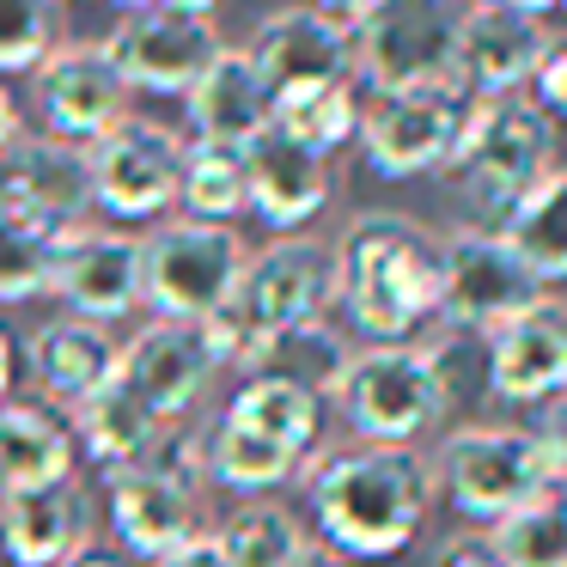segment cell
Returning <instances> with one entry per match:
<instances>
[{"instance_id":"44dd1931","label":"cell","mask_w":567,"mask_h":567,"mask_svg":"<svg viewBox=\"0 0 567 567\" xmlns=\"http://www.w3.org/2000/svg\"><path fill=\"white\" fill-rule=\"evenodd\" d=\"M245 177H250V214L262 226H275V238H293L299 226H311L336 189L330 159L275 123L245 147Z\"/></svg>"},{"instance_id":"484cf974","label":"cell","mask_w":567,"mask_h":567,"mask_svg":"<svg viewBox=\"0 0 567 567\" xmlns=\"http://www.w3.org/2000/svg\"><path fill=\"white\" fill-rule=\"evenodd\" d=\"M226 421L262 433V440H275L281 452H293L299 464H306V457L318 452V440H323V391H311L306 379L269 367V372H257V379H245L233 391Z\"/></svg>"},{"instance_id":"e575fe53","label":"cell","mask_w":567,"mask_h":567,"mask_svg":"<svg viewBox=\"0 0 567 567\" xmlns=\"http://www.w3.org/2000/svg\"><path fill=\"white\" fill-rule=\"evenodd\" d=\"M50 250H55L50 233L0 208V306H25V299L50 293Z\"/></svg>"},{"instance_id":"8fae6325","label":"cell","mask_w":567,"mask_h":567,"mask_svg":"<svg viewBox=\"0 0 567 567\" xmlns=\"http://www.w3.org/2000/svg\"><path fill=\"white\" fill-rule=\"evenodd\" d=\"M86 172H92V214L153 220V214L177 208L184 141L153 116H123L111 135L86 147Z\"/></svg>"},{"instance_id":"1f68e13d","label":"cell","mask_w":567,"mask_h":567,"mask_svg":"<svg viewBox=\"0 0 567 567\" xmlns=\"http://www.w3.org/2000/svg\"><path fill=\"white\" fill-rule=\"evenodd\" d=\"M360 123H367V99H360V80H342V86H318L299 92V99L275 104V128H287L293 141H306L311 153L330 159L336 147L360 141Z\"/></svg>"},{"instance_id":"4fadbf2b","label":"cell","mask_w":567,"mask_h":567,"mask_svg":"<svg viewBox=\"0 0 567 567\" xmlns=\"http://www.w3.org/2000/svg\"><path fill=\"white\" fill-rule=\"evenodd\" d=\"M543 299V281L525 269L513 245L501 233L482 226H457L445 238V281H440V318L452 330H482L494 336L506 318H518L525 306Z\"/></svg>"},{"instance_id":"6da1fadb","label":"cell","mask_w":567,"mask_h":567,"mask_svg":"<svg viewBox=\"0 0 567 567\" xmlns=\"http://www.w3.org/2000/svg\"><path fill=\"white\" fill-rule=\"evenodd\" d=\"M306 506L318 543L348 561H391L421 537L433 506V470L409 445H342L306 470Z\"/></svg>"},{"instance_id":"f6af8a7d","label":"cell","mask_w":567,"mask_h":567,"mask_svg":"<svg viewBox=\"0 0 567 567\" xmlns=\"http://www.w3.org/2000/svg\"><path fill=\"white\" fill-rule=\"evenodd\" d=\"M501 7H513V13H530V19H543L549 7H561V0H501Z\"/></svg>"},{"instance_id":"8d00e7d4","label":"cell","mask_w":567,"mask_h":567,"mask_svg":"<svg viewBox=\"0 0 567 567\" xmlns=\"http://www.w3.org/2000/svg\"><path fill=\"white\" fill-rule=\"evenodd\" d=\"M530 104H537L543 116H561L567 123V43H549V55H543L537 80H530Z\"/></svg>"},{"instance_id":"d590c367","label":"cell","mask_w":567,"mask_h":567,"mask_svg":"<svg viewBox=\"0 0 567 567\" xmlns=\"http://www.w3.org/2000/svg\"><path fill=\"white\" fill-rule=\"evenodd\" d=\"M196 330H202V342H208L214 367L238 372V379H257V372H269V367H275V348H281L269 330H262V323L245 318V306H238V299H226V306L214 311L208 323H196Z\"/></svg>"},{"instance_id":"9c48e42d","label":"cell","mask_w":567,"mask_h":567,"mask_svg":"<svg viewBox=\"0 0 567 567\" xmlns=\"http://www.w3.org/2000/svg\"><path fill=\"white\" fill-rule=\"evenodd\" d=\"M470 99L464 86H421V92H391V99L367 104V123H360V153H367L372 177H427V172H452L457 141L470 128Z\"/></svg>"},{"instance_id":"b9f144b4","label":"cell","mask_w":567,"mask_h":567,"mask_svg":"<svg viewBox=\"0 0 567 567\" xmlns=\"http://www.w3.org/2000/svg\"><path fill=\"white\" fill-rule=\"evenodd\" d=\"M214 7L220 0H123V13H208L214 19Z\"/></svg>"},{"instance_id":"7bdbcfd3","label":"cell","mask_w":567,"mask_h":567,"mask_svg":"<svg viewBox=\"0 0 567 567\" xmlns=\"http://www.w3.org/2000/svg\"><path fill=\"white\" fill-rule=\"evenodd\" d=\"M13 372H19V348H13V336L0 330V403L13 396Z\"/></svg>"},{"instance_id":"603a6c76","label":"cell","mask_w":567,"mask_h":567,"mask_svg":"<svg viewBox=\"0 0 567 567\" xmlns=\"http://www.w3.org/2000/svg\"><path fill=\"white\" fill-rule=\"evenodd\" d=\"M116 354L123 342L86 318H50L25 336V372L38 396L55 409H80L92 391H104L116 379Z\"/></svg>"},{"instance_id":"5b68a950","label":"cell","mask_w":567,"mask_h":567,"mask_svg":"<svg viewBox=\"0 0 567 567\" xmlns=\"http://www.w3.org/2000/svg\"><path fill=\"white\" fill-rule=\"evenodd\" d=\"M202 433L189 421L159 433L153 457L104 476V506H111V530L123 555L135 561H165L202 530Z\"/></svg>"},{"instance_id":"cb8c5ba5","label":"cell","mask_w":567,"mask_h":567,"mask_svg":"<svg viewBox=\"0 0 567 567\" xmlns=\"http://www.w3.org/2000/svg\"><path fill=\"white\" fill-rule=\"evenodd\" d=\"M184 111H189L196 141H220V147H250V141L275 123V99H269V86H262L257 62H250L245 50H233V43H226L208 74L189 86Z\"/></svg>"},{"instance_id":"c3c4849f","label":"cell","mask_w":567,"mask_h":567,"mask_svg":"<svg viewBox=\"0 0 567 567\" xmlns=\"http://www.w3.org/2000/svg\"><path fill=\"white\" fill-rule=\"evenodd\" d=\"M561 501H567V470H561Z\"/></svg>"},{"instance_id":"d4e9b609","label":"cell","mask_w":567,"mask_h":567,"mask_svg":"<svg viewBox=\"0 0 567 567\" xmlns=\"http://www.w3.org/2000/svg\"><path fill=\"white\" fill-rule=\"evenodd\" d=\"M80 445L62 409L50 403H0V494H31L74 482Z\"/></svg>"},{"instance_id":"f35d334b","label":"cell","mask_w":567,"mask_h":567,"mask_svg":"<svg viewBox=\"0 0 567 567\" xmlns=\"http://www.w3.org/2000/svg\"><path fill=\"white\" fill-rule=\"evenodd\" d=\"M153 567H226V555H220V537H214V530H196L184 549H172L165 561H153Z\"/></svg>"},{"instance_id":"d6a6232c","label":"cell","mask_w":567,"mask_h":567,"mask_svg":"<svg viewBox=\"0 0 567 567\" xmlns=\"http://www.w3.org/2000/svg\"><path fill=\"white\" fill-rule=\"evenodd\" d=\"M494 549L506 567H567V501L561 482L549 494H537L530 506L506 513L501 525H488Z\"/></svg>"},{"instance_id":"2e32d148","label":"cell","mask_w":567,"mask_h":567,"mask_svg":"<svg viewBox=\"0 0 567 567\" xmlns=\"http://www.w3.org/2000/svg\"><path fill=\"white\" fill-rule=\"evenodd\" d=\"M245 55L257 62V74H262L275 104L354 80V31L311 13V7H275L257 25V38L245 43Z\"/></svg>"},{"instance_id":"f546056e","label":"cell","mask_w":567,"mask_h":567,"mask_svg":"<svg viewBox=\"0 0 567 567\" xmlns=\"http://www.w3.org/2000/svg\"><path fill=\"white\" fill-rule=\"evenodd\" d=\"M501 238L525 257V269L543 287L567 281V165H555L537 189L513 208V220L501 226Z\"/></svg>"},{"instance_id":"7c38bea8","label":"cell","mask_w":567,"mask_h":567,"mask_svg":"<svg viewBox=\"0 0 567 567\" xmlns=\"http://www.w3.org/2000/svg\"><path fill=\"white\" fill-rule=\"evenodd\" d=\"M238 306L275 342L323 323V311L336 306V245H323L311 233L269 238L262 250H250L245 281H238Z\"/></svg>"},{"instance_id":"4316f807","label":"cell","mask_w":567,"mask_h":567,"mask_svg":"<svg viewBox=\"0 0 567 567\" xmlns=\"http://www.w3.org/2000/svg\"><path fill=\"white\" fill-rule=\"evenodd\" d=\"M68 427H74L80 457H86V464H99L104 476H116V470L153 457L165 421L153 415V409H141L135 396L123 391V379H111L104 391H92L80 409H68Z\"/></svg>"},{"instance_id":"7402d4cb","label":"cell","mask_w":567,"mask_h":567,"mask_svg":"<svg viewBox=\"0 0 567 567\" xmlns=\"http://www.w3.org/2000/svg\"><path fill=\"white\" fill-rule=\"evenodd\" d=\"M0 549L13 567H74L92 549V494L80 482L0 494Z\"/></svg>"},{"instance_id":"83f0119b","label":"cell","mask_w":567,"mask_h":567,"mask_svg":"<svg viewBox=\"0 0 567 567\" xmlns=\"http://www.w3.org/2000/svg\"><path fill=\"white\" fill-rule=\"evenodd\" d=\"M202 470H208L220 488L245 494V501H269L275 488H287V482L299 476V457L281 452L275 440H262V433L238 427V421H208L202 427Z\"/></svg>"},{"instance_id":"ac0fdd59","label":"cell","mask_w":567,"mask_h":567,"mask_svg":"<svg viewBox=\"0 0 567 567\" xmlns=\"http://www.w3.org/2000/svg\"><path fill=\"white\" fill-rule=\"evenodd\" d=\"M0 208L25 226L62 238L92 220V172L86 147H68L55 135H25L0 159Z\"/></svg>"},{"instance_id":"8992f818","label":"cell","mask_w":567,"mask_h":567,"mask_svg":"<svg viewBox=\"0 0 567 567\" xmlns=\"http://www.w3.org/2000/svg\"><path fill=\"white\" fill-rule=\"evenodd\" d=\"M330 403L360 445H415L445 415V367L421 342L348 348L342 372L330 379Z\"/></svg>"},{"instance_id":"7a4b0ae2","label":"cell","mask_w":567,"mask_h":567,"mask_svg":"<svg viewBox=\"0 0 567 567\" xmlns=\"http://www.w3.org/2000/svg\"><path fill=\"white\" fill-rule=\"evenodd\" d=\"M445 238L396 208H367L336 238V306L367 342H415L440 318Z\"/></svg>"},{"instance_id":"ffe728a7","label":"cell","mask_w":567,"mask_h":567,"mask_svg":"<svg viewBox=\"0 0 567 567\" xmlns=\"http://www.w3.org/2000/svg\"><path fill=\"white\" fill-rule=\"evenodd\" d=\"M488 391L501 403L537 409L567 396V299L543 293L488 336Z\"/></svg>"},{"instance_id":"ab89813d","label":"cell","mask_w":567,"mask_h":567,"mask_svg":"<svg viewBox=\"0 0 567 567\" xmlns=\"http://www.w3.org/2000/svg\"><path fill=\"white\" fill-rule=\"evenodd\" d=\"M25 141V116H19V99H13V86L0 80V159Z\"/></svg>"},{"instance_id":"9a60e30c","label":"cell","mask_w":567,"mask_h":567,"mask_svg":"<svg viewBox=\"0 0 567 567\" xmlns=\"http://www.w3.org/2000/svg\"><path fill=\"white\" fill-rule=\"evenodd\" d=\"M31 104H38L43 135L68 141V147H92L128 116V86L104 43H62L31 74Z\"/></svg>"},{"instance_id":"5bb4252c","label":"cell","mask_w":567,"mask_h":567,"mask_svg":"<svg viewBox=\"0 0 567 567\" xmlns=\"http://www.w3.org/2000/svg\"><path fill=\"white\" fill-rule=\"evenodd\" d=\"M104 50H111L128 92L189 99V86L214 68L226 38L208 13H123Z\"/></svg>"},{"instance_id":"ba28073f","label":"cell","mask_w":567,"mask_h":567,"mask_svg":"<svg viewBox=\"0 0 567 567\" xmlns=\"http://www.w3.org/2000/svg\"><path fill=\"white\" fill-rule=\"evenodd\" d=\"M147 250V306L165 323H208L226 299H238L250 245L238 226L165 220L141 238Z\"/></svg>"},{"instance_id":"3957f363","label":"cell","mask_w":567,"mask_h":567,"mask_svg":"<svg viewBox=\"0 0 567 567\" xmlns=\"http://www.w3.org/2000/svg\"><path fill=\"white\" fill-rule=\"evenodd\" d=\"M452 172L470 226L501 233L518 202L555 172V123L530 99H476Z\"/></svg>"},{"instance_id":"52a82bcc","label":"cell","mask_w":567,"mask_h":567,"mask_svg":"<svg viewBox=\"0 0 567 567\" xmlns=\"http://www.w3.org/2000/svg\"><path fill=\"white\" fill-rule=\"evenodd\" d=\"M457 0H379L354 25V80L372 99L457 80Z\"/></svg>"},{"instance_id":"60d3db41","label":"cell","mask_w":567,"mask_h":567,"mask_svg":"<svg viewBox=\"0 0 567 567\" xmlns=\"http://www.w3.org/2000/svg\"><path fill=\"white\" fill-rule=\"evenodd\" d=\"M306 7H311V13H323V19H336V25L354 31L360 19H367L372 7H379V0H306Z\"/></svg>"},{"instance_id":"4dcf8cb0","label":"cell","mask_w":567,"mask_h":567,"mask_svg":"<svg viewBox=\"0 0 567 567\" xmlns=\"http://www.w3.org/2000/svg\"><path fill=\"white\" fill-rule=\"evenodd\" d=\"M214 537H220L226 567H293L311 549L306 525L281 501H245Z\"/></svg>"},{"instance_id":"7dc6e473","label":"cell","mask_w":567,"mask_h":567,"mask_svg":"<svg viewBox=\"0 0 567 567\" xmlns=\"http://www.w3.org/2000/svg\"><path fill=\"white\" fill-rule=\"evenodd\" d=\"M555 452H561V457H567V415H561V440H555Z\"/></svg>"},{"instance_id":"30bf717a","label":"cell","mask_w":567,"mask_h":567,"mask_svg":"<svg viewBox=\"0 0 567 567\" xmlns=\"http://www.w3.org/2000/svg\"><path fill=\"white\" fill-rule=\"evenodd\" d=\"M50 293L68 306V318L86 323H123L128 311L147 306V250L123 226H74L50 250Z\"/></svg>"},{"instance_id":"ee69618b","label":"cell","mask_w":567,"mask_h":567,"mask_svg":"<svg viewBox=\"0 0 567 567\" xmlns=\"http://www.w3.org/2000/svg\"><path fill=\"white\" fill-rule=\"evenodd\" d=\"M293 567H360V561H348V555H336L330 549V543H311V549L306 555H299V561Z\"/></svg>"},{"instance_id":"836d02e7","label":"cell","mask_w":567,"mask_h":567,"mask_svg":"<svg viewBox=\"0 0 567 567\" xmlns=\"http://www.w3.org/2000/svg\"><path fill=\"white\" fill-rule=\"evenodd\" d=\"M62 50V0H0V80L38 74Z\"/></svg>"},{"instance_id":"74e56055","label":"cell","mask_w":567,"mask_h":567,"mask_svg":"<svg viewBox=\"0 0 567 567\" xmlns=\"http://www.w3.org/2000/svg\"><path fill=\"white\" fill-rule=\"evenodd\" d=\"M440 567H506V561H501V549H494L488 530H457V537L440 549Z\"/></svg>"},{"instance_id":"d6986e66","label":"cell","mask_w":567,"mask_h":567,"mask_svg":"<svg viewBox=\"0 0 567 567\" xmlns=\"http://www.w3.org/2000/svg\"><path fill=\"white\" fill-rule=\"evenodd\" d=\"M549 43L555 38L543 31V19L513 13L501 0H470L457 31V86L470 99H525Z\"/></svg>"},{"instance_id":"f1b7e54d","label":"cell","mask_w":567,"mask_h":567,"mask_svg":"<svg viewBox=\"0 0 567 567\" xmlns=\"http://www.w3.org/2000/svg\"><path fill=\"white\" fill-rule=\"evenodd\" d=\"M177 208H184V220H208V226H233L238 214H250L245 147L184 141V184H177Z\"/></svg>"},{"instance_id":"277c9868","label":"cell","mask_w":567,"mask_h":567,"mask_svg":"<svg viewBox=\"0 0 567 567\" xmlns=\"http://www.w3.org/2000/svg\"><path fill=\"white\" fill-rule=\"evenodd\" d=\"M433 488L452 501L457 518L470 525H501L506 513L530 506L561 482L567 457L555 452L549 433L525 427H457L433 452Z\"/></svg>"},{"instance_id":"e0dca14e","label":"cell","mask_w":567,"mask_h":567,"mask_svg":"<svg viewBox=\"0 0 567 567\" xmlns=\"http://www.w3.org/2000/svg\"><path fill=\"white\" fill-rule=\"evenodd\" d=\"M214 372L220 367H214V354H208V342H202L196 323L153 318L147 330H135L123 342V354H116V379H123V391L135 396L141 409H153L165 427H177V421L196 415V403L208 396Z\"/></svg>"},{"instance_id":"681fc988","label":"cell","mask_w":567,"mask_h":567,"mask_svg":"<svg viewBox=\"0 0 567 567\" xmlns=\"http://www.w3.org/2000/svg\"><path fill=\"white\" fill-rule=\"evenodd\" d=\"M561 7H567V0H561Z\"/></svg>"},{"instance_id":"bcb514c9","label":"cell","mask_w":567,"mask_h":567,"mask_svg":"<svg viewBox=\"0 0 567 567\" xmlns=\"http://www.w3.org/2000/svg\"><path fill=\"white\" fill-rule=\"evenodd\" d=\"M74 567H128V561H123V555H104V549H86Z\"/></svg>"}]
</instances>
